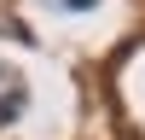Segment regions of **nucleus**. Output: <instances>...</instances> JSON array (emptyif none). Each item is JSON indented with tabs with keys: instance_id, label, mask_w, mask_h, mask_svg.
I'll use <instances>...</instances> for the list:
<instances>
[{
	"instance_id": "1",
	"label": "nucleus",
	"mask_w": 145,
	"mask_h": 140,
	"mask_svg": "<svg viewBox=\"0 0 145 140\" xmlns=\"http://www.w3.org/2000/svg\"><path fill=\"white\" fill-rule=\"evenodd\" d=\"M23 99H29V88H23V76H18L12 64H0V128H6V123H18Z\"/></svg>"
},
{
	"instance_id": "2",
	"label": "nucleus",
	"mask_w": 145,
	"mask_h": 140,
	"mask_svg": "<svg viewBox=\"0 0 145 140\" xmlns=\"http://www.w3.org/2000/svg\"><path fill=\"white\" fill-rule=\"evenodd\" d=\"M52 6H64V12H87V6H99V0H52Z\"/></svg>"
}]
</instances>
